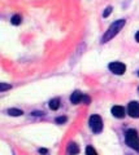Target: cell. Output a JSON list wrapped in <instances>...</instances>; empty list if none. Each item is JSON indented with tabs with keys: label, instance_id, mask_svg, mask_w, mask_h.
<instances>
[{
	"label": "cell",
	"instance_id": "1",
	"mask_svg": "<svg viewBox=\"0 0 139 155\" xmlns=\"http://www.w3.org/2000/svg\"><path fill=\"white\" fill-rule=\"evenodd\" d=\"M125 23H126L125 19H118V21H114L112 25L108 27V30L104 32V35L102 38V43H107V41L111 40V39H113L120 31L122 30V27L125 26Z\"/></svg>",
	"mask_w": 139,
	"mask_h": 155
},
{
	"label": "cell",
	"instance_id": "2",
	"mask_svg": "<svg viewBox=\"0 0 139 155\" xmlns=\"http://www.w3.org/2000/svg\"><path fill=\"white\" fill-rule=\"evenodd\" d=\"M125 138H126V143L129 145V146L139 153V137H138L137 130L135 129H129L126 132V134H125Z\"/></svg>",
	"mask_w": 139,
	"mask_h": 155
},
{
	"label": "cell",
	"instance_id": "3",
	"mask_svg": "<svg viewBox=\"0 0 139 155\" xmlns=\"http://www.w3.org/2000/svg\"><path fill=\"white\" fill-rule=\"evenodd\" d=\"M89 124L94 133H100L103 130V120L99 115H91Z\"/></svg>",
	"mask_w": 139,
	"mask_h": 155
},
{
	"label": "cell",
	"instance_id": "4",
	"mask_svg": "<svg viewBox=\"0 0 139 155\" xmlns=\"http://www.w3.org/2000/svg\"><path fill=\"white\" fill-rule=\"evenodd\" d=\"M108 69L111 70L113 74L116 75H122L123 72L126 71V66L122 64V62H111L108 66Z\"/></svg>",
	"mask_w": 139,
	"mask_h": 155
},
{
	"label": "cell",
	"instance_id": "5",
	"mask_svg": "<svg viewBox=\"0 0 139 155\" xmlns=\"http://www.w3.org/2000/svg\"><path fill=\"white\" fill-rule=\"evenodd\" d=\"M127 113L131 118H139V102L131 101L127 106Z\"/></svg>",
	"mask_w": 139,
	"mask_h": 155
},
{
	"label": "cell",
	"instance_id": "6",
	"mask_svg": "<svg viewBox=\"0 0 139 155\" xmlns=\"http://www.w3.org/2000/svg\"><path fill=\"white\" fill-rule=\"evenodd\" d=\"M83 94L81 93L79 91H75V92H73L71 93V96H70V102L73 104V105H77V104H79L81 101H83Z\"/></svg>",
	"mask_w": 139,
	"mask_h": 155
},
{
	"label": "cell",
	"instance_id": "7",
	"mask_svg": "<svg viewBox=\"0 0 139 155\" xmlns=\"http://www.w3.org/2000/svg\"><path fill=\"white\" fill-rule=\"evenodd\" d=\"M112 114L114 118H118V119H121L125 116V109L122 107V106H113L112 107Z\"/></svg>",
	"mask_w": 139,
	"mask_h": 155
},
{
	"label": "cell",
	"instance_id": "8",
	"mask_svg": "<svg viewBox=\"0 0 139 155\" xmlns=\"http://www.w3.org/2000/svg\"><path fill=\"white\" fill-rule=\"evenodd\" d=\"M66 153H68V155H77V154L79 153L78 145L74 143V142H70L68 145V150H66Z\"/></svg>",
	"mask_w": 139,
	"mask_h": 155
},
{
	"label": "cell",
	"instance_id": "9",
	"mask_svg": "<svg viewBox=\"0 0 139 155\" xmlns=\"http://www.w3.org/2000/svg\"><path fill=\"white\" fill-rule=\"evenodd\" d=\"M60 107V100L59 98H54L50 101V109L51 110H57Z\"/></svg>",
	"mask_w": 139,
	"mask_h": 155
},
{
	"label": "cell",
	"instance_id": "10",
	"mask_svg": "<svg viewBox=\"0 0 139 155\" xmlns=\"http://www.w3.org/2000/svg\"><path fill=\"white\" fill-rule=\"evenodd\" d=\"M8 114L11 116H21L23 113H22V110H18V109H9Z\"/></svg>",
	"mask_w": 139,
	"mask_h": 155
},
{
	"label": "cell",
	"instance_id": "11",
	"mask_svg": "<svg viewBox=\"0 0 139 155\" xmlns=\"http://www.w3.org/2000/svg\"><path fill=\"white\" fill-rule=\"evenodd\" d=\"M11 22H12V25H14V26L20 25L21 23V16L20 14H14V16L12 17V19H11Z\"/></svg>",
	"mask_w": 139,
	"mask_h": 155
},
{
	"label": "cell",
	"instance_id": "12",
	"mask_svg": "<svg viewBox=\"0 0 139 155\" xmlns=\"http://www.w3.org/2000/svg\"><path fill=\"white\" fill-rule=\"evenodd\" d=\"M86 155H98V154L92 146H87L86 147Z\"/></svg>",
	"mask_w": 139,
	"mask_h": 155
},
{
	"label": "cell",
	"instance_id": "13",
	"mask_svg": "<svg viewBox=\"0 0 139 155\" xmlns=\"http://www.w3.org/2000/svg\"><path fill=\"white\" fill-rule=\"evenodd\" d=\"M7 89H11V84H5V83H0V92H4Z\"/></svg>",
	"mask_w": 139,
	"mask_h": 155
},
{
	"label": "cell",
	"instance_id": "14",
	"mask_svg": "<svg viewBox=\"0 0 139 155\" xmlns=\"http://www.w3.org/2000/svg\"><path fill=\"white\" fill-rule=\"evenodd\" d=\"M66 120H68V119H66V116H59V118L56 119V123L57 124H63V123L66 122Z\"/></svg>",
	"mask_w": 139,
	"mask_h": 155
},
{
	"label": "cell",
	"instance_id": "15",
	"mask_svg": "<svg viewBox=\"0 0 139 155\" xmlns=\"http://www.w3.org/2000/svg\"><path fill=\"white\" fill-rule=\"evenodd\" d=\"M111 12H112V7H108V8H107V9H105V11H104L103 16H104V17H108L109 14H111Z\"/></svg>",
	"mask_w": 139,
	"mask_h": 155
},
{
	"label": "cell",
	"instance_id": "16",
	"mask_svg": "<svg viewBox=\"0 0 139 155\" xmlns=\"http://www.w3.org/2000/svg\"><path fill=\"white\" fill-rule=\"evenodd\" d=\"M39 153L40 154H47V150L46 149H39Z\"/></svg>",
	"mask_w": 139,
	"mask_h": 155
},
{
	"label": "cell",
	"instance_id": "17",
	"mask_svg": "<svg viewBox=\"0 0 139 155\" xmlns=\"http://www.w3.org/2000/svg\"><path fill=\"white\" fill-rule=\"evenodd\" d=\"M135 39H137V41L139 43V31H138V32L135 34Z\"/></svg>",
	"mask_w": 139,
	"mask_h": 155
},
{
	"label": "cell",
	"instance_id": "18",
	"mask_svg": "<svg viewBox=\"0 0 139 155\" xmlns=\"http://www.w3.org/2000/svg\"><path fill=\"white\" fill-rule=\"evenodd\" d=\"M138 75H139V72H138Z\"/></svg>",
	"mask_w": 139,
	"mask_h": 155
}]
</instances>
